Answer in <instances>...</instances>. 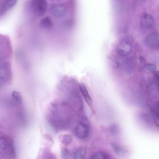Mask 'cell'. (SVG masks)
<instances>
[{"label":"cell","instance_id":"obj_11","mask_svg":"<svg viewBox=\"0 0 159 159\" xmlns=\"http://www.w3.org/2000/svg\"><path fill=\"white\" fill-rule=\"evenodd\" d=\"M80 89L85 101L89 106H91L93 103V100L89 94L86 87L85 85L80 84L79 85Z\"/></svg>","mask_w":159,"mask_h":159},{"label":"cell","instance_id":"obj_10","mask_svg":"<svg viewBox=\"0 0 159 159\" xmlns=\"http://www.w3.org/2000/svg\"><path fill=\"white\" fill-rule=\"evenodd\" d=\"M53 25L52 19L48 16H46L43 18L39 22V26L45 29H50L53 27Z\"/></svg>","mask_w":159,"mask_h":159},{"label":"cell","instance_id":"obj_13","mask_svg":"<svg viewBox=\"0 0 159 159\" xmlns=\"http://www.w3.org/2000/svg\"><path fill=\"white\" fill-rule=\"evenodd\" d=\"M13 100L17 103L20 104L22 102V97L20 93L18 91H13L12 93Z\"/></svg>","mask_w":159,"mask_h":159},{"label":"cell","instance_id":"obj_18","mask_svg":"<svg viewBox=\"0 0 159 159\" xmlns=\"http://www.w3.org/2000/svg\"><path fill=\"white\" fill-rule=\"evenodd\" d=\"M111 146L114 151L117 154H119L121 152V148L117 144L115 143H112Z\"/></svg>","mask_w":159,"mask_h":159},{"label":"cell","instance_id":"obj_7","mask_svg":"<svg viewBox=\"0 0 159 159\" xmlns=\"http://www.w3.org/2000/svg\"><path fill=\"white\" fill-rule=\"evenodd\" d=\"M158 34L156 32L150 33L146 36L145 39V43L148 47L157 48H158L159 44Z\"/></svg>","mask_w":159,"mask_h":159},{"label":"cell","instance_id":"obj_17","mask_svg":"<svg viewBox=\"0 0 159 159\" xmlns=\"http://www.w3.org/2000/svg\"><path fill=\"white\" fill-rule=\"evenodd\" d=\"M145 68L146 70L151 72H154L156 70V66L151 63H148L146 65Z\"/></svg>","mask_w":159,"mask_h":159},{"label":"cell","instance_id":"obj_9","mask_svg":"<svg viewBox=\"0 0 159 159\" xmlns=\"http://www.w3.org/2000/svg\"><path fill=\"white\" fill-rule=\"evenodd\" d=\"M140 25L143 28L148 29L151 27L154 23V19L151 14L146 13L142 16L140 19Z\"/></svg>","mask_w":159,"mask_h":159},{"label":"cell","instance_id":"obj_4","mask_svg":"<svg viewBox=\"0 0 159 159\" xmlns=\"http://www.w3.org/2000/svg\"><path fill=\"white\" fill-rule=\"evenodd\" d=\"M11 61L0 63V85L9 83L12 79Z\"/></svg>","mask_w":159,"mask_h":159},{"label":"cell","instance_id":"obj_1","mask_svg":"<svg viewBox=\"0 0 159 159\" xmlns=\"http://www.w3.org/2000/svg\"><path fill=\"white\" fill-rule=\"evenodd\" d=\"M57 103L52 105L48 119L55 127L65 128L71 119L70 111L66 104L62 102Z\"/></svg>","mask_w":159,"mask_h":159},{"label":"cell","instance_id":"obj_14","mask_svg":"<svg viewBox=\"0 0 159 159\" xmlns=\"http://www.w3.org/2000/svg\"><path fill=\"white\" fill-rule=\"evenodd\" d=\"M72 137L68 134L64 135L61 139L62 143L65 145L70 144L72 142Z\"/></svg>","mask_w":159,"mask_h":159},{"label":"cell","instance_id":"obj_2","mask_svg":"<svg viewBox=\"0 0 159 159\" xmlns=\"http://www.w3.org/2000/svg\"><path fill=\"white\" fill-rule=\"evenodd\" d=\"M26 9L33 17H39L45 14L48 8L47 1L30 0L27 3Z\"/></svg>","mask_w":159,"mask_h":159},{"label":"cell","instance_id":"obj_15","mask_svg":"<svg viewBox=\"0 0 159 159\" xmlns=\"http://www.w3.org/2000/svg\"><path fill=\"white\" fill-rule=\"evenodd\" d=\"M88 159H107V158L104 153L98 152L94 154Z\"/></svg>","mask_w":159,"mask_h":159},{"label":"cell","instance_id":"obj_16","mask_svg":"<svg viewBox=\"0 0 159 159\" xmlns=\"http://www.w3.org/2000/svg\"><path fill=\"white\" fill-rule=\"evenodd\" d=\"M61 156L63 159H69L70 153L69 150L66 148H63L61 150Z\"/></svg>","mask_w":159,"mask_h":159},{"label":"cell","instance_id":"obj_6","mask_svg":"<svg viewBox=\"0 0 159 159\" xmlns=\"http://www.w3.org/2000/svg\"><path fill=\"white\" fill-rule=\"evenodd\" d=\"M118 53L121 56H125L131 52L132 46L130 43L125 40H122L118 43L116 48Z\"/></svg>","mask_w":159,"mask_h":159},{"label":"cell","instance_id":"obj_12","mask_svg":"<svg viewBox=\"0 0 159 159\" xmlns=\"http://www.w3.org/2000/svg\"><path fill=\"white\" fill-rule=\"evenodd\" d=\"M86 153L85 148L80 147L76 150L74 156V159H84Z\"/></svg>","mask_w":159,"mask_h":159},{"label":"cell","instance_id":"obj_3","mask_svg":"<svg viewBox=\"0 0 159 159\" xmlns=\"http://www.w3.org/2000/svg\"><path fill=\"white\" fill-rule=\"evenodd\" d=\"M0 154L7 159H15L14 147L12 140L7 137H0Z\"/></svg>","mask_w":159,"mask_h":159},{"label":"cell","instance_id":"obj_5","mask_svg":"<svg viewBox=\"0 0 159 159\" xmlns=\"http://www.w3.org/2000/svg\"><path fill=\"white\" fill-rule=\"evenodd\" d=\"M89 123L87 118L83 116L74 129L75 136L80 139H83L87 137L89 132Z\"/></svg>","mask_w":159,"mask_h":159},{"label":"cell","instance_id":"obj_8","mask_svg":"<svg viewBox=\"0 0 159 159\" xmlns=\"http://www.w3.org/2000/svg\"><path fill=\"white\" fill-rule=\"evenodd\" d=\"M65 6L61 2L53 3L51 5V11L55 16L59 17L64 16L66 12Z\"/></svg>","mask_w":159,"mask_h":159}]
</instances>
